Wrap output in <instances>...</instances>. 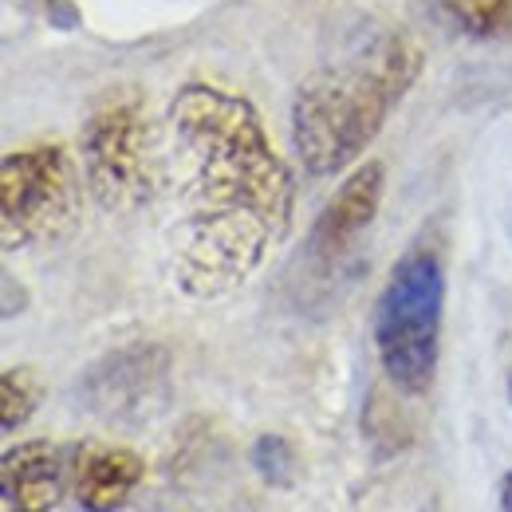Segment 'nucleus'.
<instances>
[{"label":"nucleus","mask_w":512,"mask_h":512,"mask_svg":"<svg viewBox=\"0 0 512 512\" xmlns=\"http://www.w3.org/2000/svg\"><path fill=\"white\" fill-rule=\"evenodd\" d=\"M249 461L268 489H292L300 477V453L284 434H260L249 449Z\"/></svg>","instance_id":"f8f14e48"},{"label":"nucleus","mask_w":512,"mask_h":512,"mask_svg":"<svg viewBox=\"0 0 512 512\" xmlns=\"http://www.w3.org/2000/svg\"><path fill=\"white\" fill-rule=\"evenodd\" d=\"M79 166L99 209L130 217L154 201L166 150L138 87H111L79 127Z\"/></svg>","instance_id":"20e7f679"},{"label":"nucleus","mask_w":512,"mask_h":512,"mask_svg":"<svg viewBox=\"0 0 512 512\" xmlns=\"http://www.w3.org/2000/svg\"><path fill=\"white\" fill-rule=\"evenodd\" d=\"M174 178V288L213 304L245 288L296 217V174L272 146L253 99L190 79L166 107Z\"/></svg>","instance_id":"f257e3e1"},{"label":"nucleus","mask_w":512,"mask_h":512,"mask_svg":"<svg viewBox=\"0 0 512 512\" xmlns=\"http://www.w3.org/2000/svg\"><path fill=\"white\" fill-rule=\"evenodd\" d=\"M422 75V48L406 32H375L339 60L316 67L292 95L288 134L308 178H339L359 166L367 146Z\"/></svg>","instance_id":"f03ea898"},{"label":"nucleus","mask_w":512,"mask_h":512,"mask_svg":"<svg viewBox=\"0 0 512 512\" xmlns=\"http://www.w3.org/2000/svg\"><path fill=\"white\" fill-rule=\"evenodd\" d=\"M442 323H446V253L442 241L426 229L394 260L371 312L375 355L394 394L422 398L434 386L442 355Z\"/></svg>","instance_id":"7ed1b4c3"},{"label":"nucleus","mask_w":512,"mask_h":512,"mask_svg":"<svg viewBox=\"0 0 512 512\" xmlns=\"http://www.w3.org/2000/svg\"><path fill=\"white\" fill-rule=\"evenodd\" d=\"M426 20L473 44H497L512 36V0H422Z\"/></svg>","instance_id":"9d476101"},{"label":"nucleus","mask_w":512,"mask_h":512,"mask_svg":"<svg viewBox=\"0 0 512 512\" xmlns=\"http://www.w3.org/2000/svg\"><path fill=\"white\" fill-rule=\"evenodd\" d=\"M509 402H512V371H509Z\"/></svg>","instance_id":"4468645a"},{"label":"nucleus","mask_w":512,"mask_h":512,"mask_svg":"<svg viewBox=\"0 0 512 512\" xmlns=\"http://www.w3.org/2000/svg\"><path fill=\"white\" fill-rule=\"evenodd\" d=\"M174 355L166 343L134 339L111 347L95 363H87L75 379V402L83 414L111 426H142L158 418L170 402Z\"/></svg>","instance_id":"423d86ee"},{"label":"nucleus","mask_w":512,"mask_h":512,"mask_svg":"<svg viewBox=\"0 0 512 512\" xmlns=\"http://www.w3.org/2000/svg\"><path fill=\"white\" fill-rule=\"evenodd\" d=\"M40 398H44V383L32 367H4V375H0V426H4V434H16L20 426H28Z\"/></svg>","instance_id":"9b49d317"},{"label":"nucleus","mask_w":512,"mask_h":512,"mask_svg":"<svg viewBox=\"0 0 512 512\" xmlns=\"http://www.w3.org/2000/svg\"><path fill=\"white\" fill-rule=\"evenodd\" d=\"M146 465L127 446L75 442L71 457V497L79 512H123L142 485Z\"/></svg>","instance_id":"1a4fd4ad"},{"label":"nucleus","mask_w":512,"mask_h":512,"mask_svg":"<svg viewBox=\"0 0 512 512\" xmlns=\"http://www.w3.org/2000/svg\"><path fill=\"white\" fill-rule=\"evenodd\" d=\"M83 166L64 142H32L0 162V241L4 253L56 245L83 205Z\"/></svg>","instance_id":"39448f33"},{"label":"nucleus","mask_w":512,"mask_h":512,"mask_svg":"<svg viewBox=\"0 0 512 512\" xmlns=\"http://www.w3.org/2000/svg\"><path fill=\"white\" fill-rule=\"evenodd\" d=\"M75 446L32 438L0 457V512H52L71 493Z\"/></svg>","instance_id":"6e6552de"},{"label":"nucleus","mask_w":512,"mask_h":512,"mask_svg":"<svg viewBox=\"0 0 512 512\" xmlns=\"http://www.w3.org/2000/svg\"><path fill=\"white\" fill-rule=\"evenodd\" d=\"M386 197V166L379 158L359 162L355 170L343 174V182L335 186V193L327 197V205L320 209V217L312 221L308 233V264L331 272L339 268L347 253L359 245V237L375 225L379 209Z\"/></svg>","instance_id":"0eeeda50"},{"label":"nucleus","mask_w":512,"mask_h":512,"mask_svg":"<svg viewBox=\"0 0 512 512\" xmlns=\"http://www.w3.org/2000/svg\"><path fill=\"white\" fill-rule=\"evenodd\" d=\"M497 512H512V469L501 473V485H497Z\"/></svg>","instance_id":"ddd939ff"}]
</instances>
